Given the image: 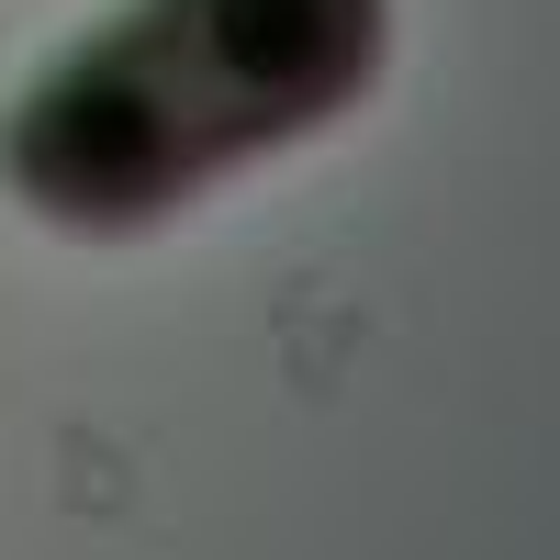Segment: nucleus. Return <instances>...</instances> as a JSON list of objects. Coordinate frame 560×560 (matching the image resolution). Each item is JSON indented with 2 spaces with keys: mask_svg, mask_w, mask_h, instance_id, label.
<instances>
[{
  "mask_svg": "<svg viewBox=\"0 0 560 560\" xmlns=\"http://www.w3.org/2000/svg\"><path fill=\"white\" fill-rule=\"evenodd\" d=\"M147 45L168 57L179 102L202 113L213 158L236 168L280 135L337 124L382 68V0H147Z\"/></svg>",
  "mask_w": 560,
  "mask_h": 560,
  "instance_id": "f03ea898",
  "label": "nucleus"
},
{
  "mask_svg": "<svg viewBox=\"0 0 560 560\" xmlns=\"http://www.w3.org/2000/svg\"><path fill=\"white\" fill-rule=\"evenodd\" d=\"M213 168L224 158H213L202 113L179 102V79L147 45V23L90 34L79 57H57L12 102V124H0V179H12L45 224H68V236H135V224H158L168 202H191Z\"/></svg>",
  "mask_w": 560,
  "mask_h": 560,
  "instance_id": "f257e3e1",
  "label": "nucleus"
}]
</instances>
